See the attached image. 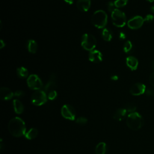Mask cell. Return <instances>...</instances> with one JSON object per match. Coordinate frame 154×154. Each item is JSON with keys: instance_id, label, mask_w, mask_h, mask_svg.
<instances>
[{"instance_id": "obj_1", "label": "cell", "mask_w": 154, "mask_h": 154, "mask_svg": "<svg viewBox=\"0 0 154 154\" xmlns=\"http://www.w3.org/2000/svg\"><path fill=\"white\" fill-rule=\"evenodd\" d=\"M8 129L9 132L14 137H20L26 134V126L24 121L20 117H16L8 122Z\"/></svg>"}, {"instance_id": "obj_2", "label": "cell", "mask_w": 154, "mask_h": 154, "mask_svg": "<svg viewBox=\"0 0 154 154\" xmlns=\"http://www.w3.org/2000/svg\"><path fill=\"white\" fill-rule=\"evenodd\" d=\"M126 123L129 128L137 131L140 129L143 125V118L137 112L130 113L128 115Z\"/></svg>"}, {"instance_id": "obj_3", "label": "cell", "mask_w": 154, "mask_h": 154, "mask_svg": "<svg viewBox=\"0 0 154 154\" xmlns=\"http://www.w3.org/2000/svg\"><path fill=\"white\" fill-rule=\"evenodd\" d=\"M92 24L96 28L101 29L105 28L108 21V16L106 12L102 10H98L94 12L91 16Z\"/></svg>"}, {"instance_id": "obj_4", "label": "cell", "mask_w": 154, "mask_h": 154, "mask_svg": "<svg viewBox=\"0 0 154 154\" xmlns=\"http://www.w3.org/2000/svg\"><path fill=\"white\" fill-rule=\"evenodd\" d=\"M97 44L96 38L90 34L85 33L82 35L81 38V46L86 51L89 52L94 49Z\"/></svg>"}, {"instance_id": "obj_5", "label": "cell", "mask_w": 154, "mask_h": 154, "mask_svg": "<svg viewBox=\"0 0 154 154\" xmlns=\"http://www.w3.org/2000/svg\"><path fill=\"white\" fill-rule=\"evenodd\" d=\"M111 19L113 25L117 27H123L126 23L125 14L117 8H116L111 13Z\"/></svg>"}, {"instance_id": "obj_6", "label": "cell", "mask_w": 154, "mask_h": 154, "mask_svg": "<svg viewBox=\"0 0 154 154\" xmlns=\"http://www.w3.org/2000/svg\"><path fill=\"white\" fill-rule=\"evenodd\" d=\"M48 99L47 94L44 90H35L31 95V100L33 105L35 106H41L45 104Z\"/></svg>"}, {"instance_id": "obj_7", "label": "cell", "mask_w": 154, "mask_h": 154, "mask_svg": "<svg viewBox=\"0 0 154 154\" xmlns=\"http://www.w3.org/2000/svg\"><path fill=\"white\" fill-rule=\"evenodd\" d=\"M28 87L31 90H42L43 87V82L40 78L35 74H31L28 78L26 80Z\"/></svg>"}, {"instance_id": "obj_8", "label": "cell", "mask_w": 154, "mask_h": 154, "mask_svg": "<svg viewBox=\"0 0 154 154\" xmlns=\"http://www.w3.org/2000/svg\"><path fill=\"white\" fill-rule=\"evenodd\" d=\"M61 116L66 119L75 120L76 118V111L74 108L69 104L64 105L61 109Z\"/></svg>"}, {"instance_id": "obj_9", "label": "cell", "mask_w": 154, "mask_h": 154, "mask_svg": "<svg viewBox=\"0 0 154 154\" xmlns=\"http://www.w3.org/2000/svg\"><path fill=\"white\" fill-rule=\"evenodd\" d=\"M144 19L140 16H136L130 19L128 22V26L129 28L132 29H137L140 28L143 25Z\"/></svg>"}, {"instance_id": "obj_10", "label": "cell", "mask_w": 154, "mask_h": 154, "mask_svg": "<svg viewBox=\"0 0 154 154\" xmlns=\"http://www.w3.org/2000/svg\"><path fill=\"white\" fill-rule=\"evenodd\" d=\"M146 85L141 82H137L132 85L130 88V93L133 96H139L145 93Z\"/></svg>"}, {"instance_id": "obj_11", "label": "cell", "mask_w": 154, "mask_h": 154, "mask_svg": "<svg viewBox=\"0 0 154 154\" xmlns=\"http://www.w3.org/2000/svg\"><path fill=\"white\" fill-rule=\"evenodd\" d=\"M56 84V76L54 73H52L50 76L49 80L48 81L45 86L44 87L43 90L46 92V94L48 93L49 91L55 89L57 87Z\"/></svg>"}, {"instance_id": "obj_12", "label": "cell", "mask_w": 154, "mask_h": 154, "mask_svg": "<svg viewBox=\"0 0 154 154\" xmlns=\"http://www.w3.org/2000/svg\"><path fill=\"white\" fill-rule=\"evenodd\" d=\"M88 60L93 63H99L102 61V54L97 49H94L89 52Z\"/></svg>"}, {"instance_id": "obj_13", "label": "cell", "mask_w": 154, "mask_h": 154, "mask_svg": "<svg viewBox=\"0 0 154 154\" xmlns=\"http://www.w3.org/2000/svg\"><path fill=\"white\" fill-rule=\"evenodd\" d=\"M14 96V93L7 87H1L0 89V97L2 100H8Z\"/></svg>"}, {"instance_id": "obj_14", "label": "cell", "mask_w": 154, "mask_h": 154, "mask_svg": "<svg viewBox=\"0 0 154 154\" xmlns=\"http://www.w3.org/2000/svg\"><path fill=\"white\" fill-rule=\"evenodd\" d=\"M91 6V0H78L76 7L78 9L82 12L87 11Z\"/></svg>"}, {"instance_id": "obj_15", "label": "cell", "mask_w": 154, "mask_h": 154, "mask_svg": "<svg viewBox=\"0 0 154 154\" xmlns=\"http://www.w3.org/2000/svg\"><path fill=\"white\" fill-rule=\"evenodd\" d=\"M126 63L129 69H131L132 70H135L138 67V61L135 57L129 56L126 58Z\"/></svg>"}, {"instance_id": "obj_16", "label": "cell", "mask_w": 154, "mask_h": 154, "mask_svg": "<svg viewBox=\"0 0 154 154\" xmlns=\"http://www.w3.org/2000/svg\"><path fill=\"white\" fill-rule=\"evenodd\" d=\"M127 113L128 112L125 108L117 109L113 114V119L117 121H122L125 118Z\"/></svg>"}, {"instance_id": "obj_17", "label": "cell", "mask_w": 154, "mask_h": 154, "mask_svg": "<svg viewBox=\"0 0 154 154\" xmlns=\"http://www.w3.org/2000/svg\"><path fill=\"white\" fill-rule=\"evenodd\" d=\"M13 108L14 112L17 114H20L23 112L24 106L22 103L17 99H14L13 101Z\"/></svg>"}, {"instance_id": "obj_18", "label": "cell", "mask_w": 154, "mask_h": 154, "mask_svg": "<svg viewBox=\"0 0 154 154\" xmlns=\"http://www.w3.org/2000/svg\"><path fill=\"white\" fill-rule=\"evenodd\" d=\"M26 46L28 52H29L31 54H35L37 51V43L34 40H29L27 42Z\"/></svg>"}, {"instance_id": "obj_19", "label": "cell", "mask_w": 154, "mask_h": 154, "mask_svg": "<svg viewBox=\"0 0 154 154\" xmlns=\"http://www.w3.org/2000/svg\"><path fill=\"white\" fill-rule=\"evenodd\" d=\"M96 154H105L106 152V144L104 142H100L95 148Z\"/></svg>"}, {"instance_id": "obj_20", "label": "cell", "mask_w": 154, "mask_h": 154, "mask_svg": "<svg viewBox=\"0 0 154 154\" xmlns=\"http://www.w3.org/2000/svg\"><path fill=\"white\" fill-rule=\"evenodd\" d=\"M38 135V130L36 128H31L25 135V137L28 140H32Z\"/></svg>"}, {"instance_id": "obj_21", "label": "cell", "mask_w": 154, "mask_h": 154, "mask_svg": "<svg viewBox=\"0 0 154 154\" xmlns=\"http://www.w3.org/2000/svg\"><path fill=\"white\" fill-rule=\"evenodd\" d=\"M102 37L106 42H109L112 38L111 31L108 28H104L102 32Z\"/></svg>"}, {"instance_id": "obj_22", "label": "cell", "mask_w": 154, "mask_h": 154, "mask_svg": "<svg viewBox=\"0 0 154 154\" xmlns=\"http://www.w3.org/2000/svg\"><path fill=\"white\" fill-rule=\"evenodd\" d=\"M17 76L20 78H25L26 77H28V71L26 68L24 67H19L16 70Z\"/></svg>"}, {"instance_id": "obj_23", "label": "cell", "mask_w": 154, "mask_h": 154, "mask_svg": "<svg viewBox=\"0 0 154 154\" xmlns=\"http://www.w3.org/2000/svg\"><path fill=\"white\" fill-rule=\"evenodd\" d=\"M124 108L126 110L127 112H129L130 114V113H132V112H136L135 111H136L137 107H136V106L134 103H128L125 105Z\"/></svg>"}, {"instance_id": "obj_24", "label": "cell", "mask_w": 154, "mask_h": 154, "mask_svg": "<svg viewBox=\"0 0 154 154\" xmlns=\"http://www.w3.org/2000/svg\"><path fill=\"white\" fill-rule=\"evenodd\" d=\"M132 43L130 40L126 41L123 45V51L126 53H129L132 49Z\"/></svg>"}, {"instance_id": "obj_25", "label": "cell", "mask_w": 154, "mask_h": 154, "mask_svg": "<svg viewBox=\"0 0 154 154\" xmlns=\"http://www.w3.org/2000/svg\"><path fill=\"white\" fill-rule=\"evenodd\" d=\"M128 0H116L114 2L116 7L120 8L125 6L128 3Z\"/></svg>"}, {"instance_id": "obj_26", "label": "cell", "mask_w": 154, "mask_h": 154, "mask_svg": "<svg viewBox=\"0 0 154 154\" xmlns=\"http://www.w3.org/2000/svg\"><path fill=\"white\" fill-rule=\"evenodd\" d=\"M47 96H48V99H49L51 100H53L57 98V93L55 90H52V91H49L48 93H47Z\"/></svg>"}, {"instance_id": "obj_27", "label": "cell", "mask_w": 154, "mask_h": 154, "mask_svg": "<svg viewBox=\"0 0 154 154\" xmlns=\"http://www.w3.org/2000/svg\"><path fill=\"white\" fill-rule=\"evenodd\" d=\"M87 122V119L84 117H79L76 120V123L81 125L86 124Z\"/></svg>"}, {"instance_id": "obj_28", "label": "cell", "mask_w": 154, "mask_h": 154, "mask_svg": "<svg viewBox=\"0 0 154 154\" xmlns=\"http://www.w3.org/2000/svg\"><path fill=\"white\" fill-rule=\"evenodd\" d=\"M107 9L108 11L112 13L115 9H116V6L114 4V2L112 1H109L107 3Z\"/></svg>"}, {"instance_id": "obj_29", "label": "cell", "mask_w": 154, "mask_h": 154, "mask_svg": "<svg viewBox=\"0 0 154 154\" xmlns=\"http://www.w3.org/2000/svg\"><path fill=\"white\" fill-rule=\"evenodd\" d=\"M25 95V93L22 91V90H16L14 93V96L16 97H18V98H21L23 96Z\"/></svg>"}, {"instance_id": "obj_30", "label": "cell", "mask_w": 154, "mask_h": 154, "mask_svg": "<svg viewBox=\"0 0 154 154\" xmlns=\"http://www.w3.org/2000/svg\"><path fill=\"white\" fill-rule=\"evenodd\" d=\"M145 93L146 95L151 97H154V90L150 88H148L146 89Z\"/></svg>"}, {"instance_id": "obj_31", "label": "cell", "mask_w": 154, "mask_h": 154, "mask_svg": "<svg viewBox=\"0 0 154 154\" xmlns=\"http://www.w3.org/2000/svg\"><path fill=\"white\" fill-rule=\"evenodd\" d=\"M144 19V22H152L154 19V16L152 14H149L145 17V18Z\"/></svg>"}, {"instance_id": "obj_32", "label": "cell", "mask_w": 154, "mask_h": 154, "mask_svg": "<svg viewBox=\"0 0 154 154\" xmlns=\"http://www.w3.org/2000/svg\"><path fill=\"white\" fill-rule=\"evenodd\" d=\"M149 82H150V84L153 87H154V72L151 73L149 76Z\"/></svg>"}, {"instance_id": "obj_33", "label": "cell", "mask_w": 154, "mask_h": 154, "mask_svg": "<svg viewBox=\"0 0 154 154\" xmlns=\"http://www.w3.org/2000/svg\"><path fill=\"white\" fill-rule=\"evenodd\" d=\"M119 37L120 39H125L126 38V35L123 32H120L119 34Z\"/></svg>"}, {"instance_id": "obj_34", "label": "cell", "mask_w": 154, "mask_h": 154, "mask_svg": "<svg viewBox=\"0 0 154 154\" xmlns=\"http://www.w3.org/2000/svg\"><path fill=\"white\" fill-rule=\"evenodd\" d=\"M5 44L4 42V41L2 40H1V41H0V48L2 49V48H4L5 46Z\"/></svg>"}, {"instance_id": "obj_35", "label": "cell", "mask_w": 154, "mask_h": 154, "mask_svg": "<svg viewBox=\"0 0 154 154\" xmlns=\"http://www.w3.org/2000/svg\"><path fill=\"white\" fill-rule=\"evenodd\" d=\"M111 79L113 81H117L119 79V77L117 75H112L111 76Z\"/></svg>"}, {"instance_id": "obj_36", "label": "cell", "mask_w": 154, "mask_h": 154, "mask_svg": "<svg viewBox=\"0 0 154 154\" xmlns=\"http://www.w3.org/2000/svg\"><path fill=\"white\" fill-rule=\"evenodd\" d=\"M67 4H70V5H71V4H72L73 3V0H64Z\"/></svg>"}, {"instance_id": "obj_37", "label": "cell", "mask_w": 154, "mask_h": 154, "mask_svg": "<svg viewBox=\"0 0 154 154\" xmlns=\"http://www.w3.org/2000/svg\"><path fill=\"white\" fill-rule=\"evenodd\" d=\"M150 11L154 13V5L150 7Z\"/></svg>"}, {"instance_id": "obj_38", "label": "cell", "mask_w": 154, "mask_h": 154, "mask_svg": "<svg viewBox=\"0 0 154 154\" xmlns=\"http://www.w3.org/2000/svg\"><path fill=\"white\" fill-rule=\"evenodd\" d=\"M152 69L154 70V60L152 61Z\"/></svg>"}, {"instance_id": "obj_39", "label": "cell", "mask_w": 154, "mask_h": 154, "mask_svg": "<svg viewBox=\"0 0 154 154\" xmlns=\"http://www.w3.org/2000/svg\"><path fill=\"white\" fill-rule=\"evenodd\" d=\"M147 1H148L149 2H153V1H154V0H147Z\"/></svg>"}]
</instances>
